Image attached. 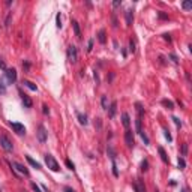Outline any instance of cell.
<instances>
[{
  "label": "cell",
  "instance_id": "cell-1",
  "mask_svg": "<svg viewBox=\"0 0 192 192\" xmlns=\"http://www.w3.org/2000/svg\"><path fill=\"white\" fill-rule=\"evenodd\" d=\"M45 164L51 171H59L60 170V165L57 164V161L54 159L53 155H45Z\"/></svg>",
  "mask_w": 192,
  "mask_h": 192
},
{
  "label": "cell",
  "instance_id": "cell-2",
  "mask_svg": "<svg viewBox=\"0 0 192 192\" xmlns=\"http://www.w3.org/2000/svg\"><path fill=\"white\" fill-rule=\"evenodd\" d=\"M0 146H2L6 152H12V149H14V146H12V143L9 141V138L6 135H3V134H0Z\"/></svg>",
  "mask_w": 192,
  "mask_h": 192
},
{
  "label": "cell",
  "instance_id": "cell-3",
  "mask_svg": "<svg viewBox=\"0 0 192 192\" xmlns=\"http://www.w3.org/2000/svg\"><path fill=\"white\" fill-rule=\"evenodd\" d=\"M68 60L72 62V63H75L78 60V51H77V47L75 45H71L68 48Z\"/></svg>",
  "mask_w": 192,
  "mask_h": 192
},
{
  "label": "cell",
  "instance_id": "cell-4",
  "mask_svg": "<svg viewBox=\"0 0 192 192\" xmlns=\"http://www.w3.org/2000/svg\"><path fill=\"white\" fill-rule=\"evenodd\" d=\"M11 168L12 170H17V171H20L21 174H24V176H29V170L24 165H21V164H18V162H12L11 164Z\"/></svg>",
  "mask_w": 192,
  "mask_h": 192
},
{
  "label": "cell",
  "instance_id": "cell-5",
  "mask_svg": "<svg viewBox=\"0 0 192 192\" xmlns=\"http://www.w3.org/2000/svg\"><path fill=\"white\" fill-rule=\"evenodd\" d=\"M5 75H6L8 83H15V80H17V71L15 69H6L5 71Z\"/></svg>",
  "mask_w": 192,
  "mask_h": 192
},
{
  "label": "cell",
  "instance_id": "cell-6",
  "mask_svg": "<svg viewBox=\"0 0 192 192\" xmlns=\"http://www.w3.org/2000/svg\"><path fill=\"white\" fill-rule=\"evenodd\" d=\"M125 141H126V146L128 147L134 146V134H132L131 129H126V132H125Z\"/></svg>",
  "mask_w": 192,
  "mask_h": 192
},
{
  "label": "cell",
  "instance_id": "cell-7",
  "mask_svg": "<svg viewBox=\"0 0 192 192\" xmlns=\"http://www.w3.org/2000/svg\"><path fill=\"white\" fill-rule=\"evenodd\" d=\"M47 134H48V132H47L45 128L41 125L39 129H38V141H39V143H45V141H47Z\"/></svg>",
  "mask_w": 192,
  "mask_h": 192
},
{
  "label": "cell",
  "instance_id": "cell-8",
  "mask_svg": "<svg viewBox=\"0 0 192 192\" xmlns=\"http://www.w3.org/2000/svg\"><path fill=\"white\" fill-rule=\"evenodd\" d=\"M134 189L135 192H146V186H144V182L141 179H137L134 182Z\"/></svg>",
  "mask_w": 192,
  "mask_h": 192
},
{
  "label": "cell",
  "instance_id": "cell-9",
  "mask_svg": "<svg viewBox=\"0 0 192 192\" xmlns=\"http://www.w3.org/2000/svg\"><path fill=\"white\" fill-rule=\"evenodd\" d=\"M11 128L17 132V134H20V135H23V134H26V128H24V125H21V123H11Z\"/></svg>",
  "mask_w": 192,
  "mask_h": 192
},
{
  "label": "cell",
  "instance_id": "cell-10",
  "mask_svg": "<svg viewBox=\"0 0 192 192\" xmlns=\"http://www.w3.org/2000/svg\"><path fill=\"white\" fill-rule=\"evenodd\" d=\"M21 99H23V104H24V107H26V108H32L33 102H32V99L29 98V96H27L26 93H21Z\"/></svg>",
  "mask_w": 192,
  "mask_h": 192
},
{
  "label": "cell",
  "instance_id": "cell-11",
  "mask_svg": "<svg viewBox=\"0 0 192 192\" xmlns=\"http://www.w3.org/2000/svg\"><path fill=\"white\" fill-rule=\"evenodd\" d=\"M122 120H123V125H125L126 128H129V125H131V119H129V114H128V113H123Z\"/></svg>",
  "mask_w": 192,
  "mask_h": 192
},
{
  "label": "cell",
  "instance_id": "cell-12",
  "mask_svg": "<svg viewBox=\"0 0 192 192\" xmlns=\"http://www.w3.org/2000/svg\"><path fill=\"white\" fill-rule=\"evenodd\" d=\"M26 159H27V162H29V164H30L32 167H35V168H38V170H39V168H41V164H39V162H36V161H33V159H32V158H30L29 155L26 156Z\"/></svg>",
  "mask_w": 192,
  "mask_h": 192
},
{
  "label": "cell",
  "instance_id": "cell-13",
  "mask_svg": "<svg viewBox=\"0 0 192 192\" xmlns=\"http://www.w3.org/2000/svg\"><path fill=\"white\" fill-rule=\"evenodd\" d=\"M72 26H74V30H75V35H77V38H81V30H80L78 23H77V21H72Z\"/></svg>",
  "mask_w": 192,
  "mask_h": 192
},
{
  "label": "cell",
  "instance_id": "cell-14",
  "mask_svg": "<svg viewBox=\"0 0 192 192\" xmlns=\"http://www.w3.org/2000/svg\"><path fill=\"white\" fill-rule=\"evenodd\" d=\"M158 152H159V155H161V159H162V161H164V162L167 164V162H168V156H167L165 150H164L162 147H159V149H158Z\"/></svg>",
  "mask_w": 192,
  "mask_h": 192
},
{
  "label": "cell",
  "instance_id": "cell-15",
  "mask_svg": "<svg viewBox=\"0 0 192 192\" xmlns=\"http://www.w3.org/2000/svg\"><path fill=\"white\" fill-rule=\"evenodd\" d=\"M98 41L101 42V44H105V30H99V35H98Z\"/></svg>",
  "mask_w": 192,
  "mask_h": 192
},
{
  "label": "cell",
  "instance_id": "cell-16",
  "mask_svg": "<svg viewBox=\"0 0 192 192\" xmlns=\"http://www.w3.org/2000/svg\"><path fill=\"white\" fill-rule=\"evenodd\" d=\"M135 125H137V132H138V134H141V132H143V129H141V116H138V117H137V120H135Z\"/></svg>",
  "mask_w": 192,
  "mask_h": 192
},
{
  "label": "cell",
  "instance_id": "cell-17",
  "mask_svg": "<svg viewBox=\"0 0 192 192\" xmlns=\"http://www.w3.org/2000/svg\"><path fill=\"white\" fill-rule=\"evenodd\" d=\"M162 105H164V107H167L168 110H173V108H174V104H173L171 101H167V99H164V101H162Z\"/></svg>",
  "mask_w": 192,
  "mask_h": 192
},
{
  "label": "cell",
  "instance_id": "cell-18",
  "mask_svg": "<svg viewBox=\"0 0 192 192\" xmlns=\"http://www.w3.org/2000/svg\"><path fill=\"white\" fill-rule=\"evenodd\" d=\"M126 24L128 26L132 24V11H126Z\"/></svg>",
  "mask_w": 192,
  "mask_h": 192
},
{
  "label": "cell",
  "instance_id": "cell-19",
  "mask_svg": "<svg viewBox=\"0 0 192 192\" xmlns=\"http://www.w3.org/2000/svg\"><path fill=\"white\" fill-rule=\"evenodd\" d=\"M78 120H80V123H81V125H87V117H86L84 114L78 113Z\"/></svg>",
  "mask_w": 192,
  "mask_h": 192
},
{
  "label": "cell",
  "instance_id": "cell-20",
  "mask_svg": "<svg viewBox=\"0 0 192 192\" xmlns=\"http://www.w3.org/2000/svg\"><path fill=\"white\" fill-rule=\"evenodd\" d=\"M116 107H117V104H116V102H113V104H111V107H110V117H111V119L116 116Z\"/></svg>",
  "mask_w": 192,
  "mask_h": 192
},
{
  "label": "cell",
  "instance_id": "cell-21",
  "mask_svg": "<svg viewBox=\"0 0 192 192\" xmlns=\"http://www.w3.org/2000/svg\"><path fill=\"white\" fill-rule=\"evenodd\" d=\"M23 84L26 86V87H29L30 90H36V89H38V87H36L33 83H30V81H27V80H26V81H23Z\"/></svg>",
  "mask_w": 192,
  "mask_h": 192
},
{
  "label": "cell",
  "instance_id": "cell-22",
  "mask_svg": "<svg viewBox=\"0 0 192 192\" xmlns=\"http://www.w3.org/2000/svg\"><path fill=\"white\" fill-rule=\"evenodd\" d=\"M101 102H102V108H104V110H108V99H107V96H102Z\"/></svg>",
  "mask_w": 192,
  "mask_h": 192
},
{
  "label": "cell",
  "instance_id": "cell-23",
  "mask_svg": "<svg viewBox=\"0 0 192 192\" xmlns=\"http://www.w3.org/2000/svg\"><path fill=\"white\" fill-rule=\"evenodd\" d=\"M182 6H183V9H186V11L192 9V3H191V2H183V3H182Z\"/></svg>",
  "mask_w": 192,
  "mask_h": 192
},
{
  "label": "cell",
  "instance_id": "cell-24",
  "mask_svg": "<svg viewBox=\"0 0 192 192\" xmlns=\"http://www.w3.org/2000/svg\"><path fill=\"white\" fill-rule=\"evenodd\" d=\"M129 51H131V53H134V51H135V42H134L132 39L129 41Z\"/></svg>",
  "mask_w": 192,
  "mask_h": 192
},
{
  "label": "cell",
  "instance_id": "cell-25",
  "mask_svg": "<svg viewBox=\"0 0 192 192\" xmlns=\"http://www.w3.org/2000/svg\"><path fill=\"white\" fill-rule=\"evenodd\" d=\"M185 165H186L185 159H183V158H179V167H180V170H183V168H185Z\"/></svg>",
  "mask_w": 192,
  "mask_h": 192
},
{
  "label": "cell",
  "instance_id": "cell-26",
  "mask_svg": "<svg viewBox=\"0 0 192 192\" xmlns=\"http://www.w3.org/2000/svg\"><path fill=\"white\" fill-rule=\"evenodd\" d=\"M66 165H68V168H69V170H72V171H74L75 170V167H74V164H72L69 159H66Z\"/></svg>",
  "mask_w": 192,
  "mask_h": 192
},
{
  "label": "cell",
  "instance_id": "cell-27",
  "mask_svg": "<svg viewBox=\"0 0 192 192\" xmlns=\"http://www.w3.org/2000/svg\"><path fill=\"white\" fill-rule=\"evenodd\" d=\"M113 174L117 177L119 176V173H117V167H116V162H114V159H113Z\"/></svg>",
  "mask_w": 192,
  "mask_h": 192
},
{
  "label": "cell",
  "instance_id": "cell-28",
  "mask_svg": "<svg viewBox=\"0 0 192 192\" xmlns=\"http://www.w3.org/2000/svg\"><path fill=\"white\" fill-rule=\"evenodd\" d=\"M147 165H149V164H147V161H143V164H141V167H143V168H141V170H143V171H146V170H147Z\"/></svg>",
  "mask_w": 192,
  "mask_h": 192
},
{
  "label": "cell",
  "instance_id": "cell-29",
  "mask_svg": "<svg viewBox=\"0 0 192 192\" xmlns=\"http://www.w3.org/2000/svg\"><path fill=\"white\" fill-rule=\"evenodd\" d=\"M140 135H141V138H143V140H144V143H146V144H149V138H147V137H146V134H144V132H141V134H140Z\"/></svg>",
  "mask_w": 192,
  "mask_h": 192
},
{
  "label": "cell",
  "instance_id": "cell-30",
  "mask_svg": "<svg viewBox=\"0 0 192 192\" xmlns=\"http://www.w3.org/2000/svg\"><path fill=\"white\" fill-rule=\"evenodd\" d=\"M92 47H93V39H90L87 44V51H92Z\"/></svg>",
  "mask_w": 192,
  "mask_h": 192
},
{
  "label": "cell",
  "instance_id": "cell-31",
  "mask_svg": "<svg viewBox=\"0 0 192 192\" xmlns=\"http://www.w3.org/2000/svg\"><path fill=\"white\" fill-rule=\"evenodd\" d=\"M57 27H62V20H60V14H57Z\"/></svg>",
  "mask_w": 192,
  "mask_h": 192
},
{
  "label": "cell",
  "instance_id": "cell-32",
  "mask_svg": "<svg viewBox=\"0 0 192 192\" xmlns=\"http://www.w3.org/2000/svg\"><path fill=\"white\" fill-rule=\"evenodd\" d=\"M164 132H165V137H167V140H168V141H171V140H173V138H171V135H170V132H168L167 129H165Z\"/></svg>",
  "mask_w": 192,
  "mask_h": 192
},
{
  "label": "cell",
  "instance_id": "cell-33",
  "mask_svg": "<svg viewBox=\"0 0 192 192\" xmlns=\"http://www.w3.org/2000/svg\"><path fill=\"white\" fill-rule=\"evenodd\" d=\"M5 92H6V87H5L2 83H0V93H5Z\"/></svg>",
  "mask_w": 192,
  "mask_h": 192
},
{
  "label": "cell",
  "instance_id": "cell-34",
  "mask_svg": "<svg viewBox=\"0 0 192 192\" xmlns=\"http://www.w3.org/2000/svg\"><path fill=\"white\" fill-rule=\"evenodd\" d=\"M170 59H171V60H173L174 63H177V62H179V60H177V57H176L174 54H170Z\"/></svg>",
  "mask_w": 192,
  "mask_h": 192
},
{
  "label": "cell",
  "instance_id": "cell-35",
  "mask_svg": "<svg viewBox=\"0 0 192 192\" xmlns=\"http://www.w3.org/2000/svg\"><path fill=\"white\" fill-rule=\"evenodd\" d=\"M32 188H33V191H35V192H41V189H39V188H38V186H36L35 183L32 185Z\"/></svg>",
  "mask_w": 192,
  "mask_h": 192
},
{
  "label": "cell",
  "instance_id": "cell-36",
  "mask_svg": "<svg viewBox=\"0 0 192 192\" xmlns=\"http://www.w3.org/2000/svg\"><path fill=\"white\" fill-rule=\"evenodd\" d=\"M173 120H174V123H176L177 126H179V125H182V123H180V120H179L177 117H173Z\"/></svg>",
  "mask_w": 192,
  "mask_h": 192
},
{
  "label": "cell",
  "instance_id": "cell-37",
  "mask_svg": "<svg viewBox=\"0 0 192 192\" xmlns=\"http://www.w3.org/2000/svg\"><path fill=\"white\" fill-rule=\"evenodd\" d=\"M48 113H50V110H48L47 105H44V114H48Z\"/></svg>",
  "mask_w": 192,
  "mask_h": 192
},
{
  "label": "cell",
  "instance_id": "cell-38",
  "mask_svg": "<svg viewBox=\"0 0 192 192\" xmlns=\"http://www.w3.org/2000/svg\"><path fill=\"white\" fill-rule=\"evenodd\" d=\"M113 6H114V8H117V6H120V2H119V0H117V2H114V3H113Z\"/></svg>",
  "mask_w": 192,
  "mask_h": 192
},
{
  "label": "cell",
  "instance_id": "cell-39",
  "mask_svg": "<svg viewBox=\"0 0 192 192\" xmlns=\"http://www.w3.org/2000/svg\"><path fill=\"white\" fill-rule=\"evenodd\" d=\"M186 152H188V146H186V144H185V146H183V153L186 155Z\"/></svg>",
  "mask_w": 192,
  "mask_h": 192
},
{
  "label": "cell",
  "instance_id": "cell-40",
  "mask_svg": "<svg viewBox=\"0 0 192 192\" xmlns=\"http://www.w3.org/2000/svg\"><path fill=\"white\" fill-rule=\"evenodd\" d=\"M164 36H165V39H167L168 42H170V41H171V38H170V35H164Z\"/></svg>",
  "mask_w": 192,
  "mask_h": 192
},
{
  "label": "cell",
  "instance_id": "cell-41",
  "mask_svg": "<svg viewBox=\"0 0 192 192\" xmlns=\"http://www.w3.org/2000/svg\"><path fill=\"white\" fill-rule=\"evenodd\" d=\"M0 68H2V69H5V71H6V68H5V63H3V62H0Z\"/></svg>",
  "mask_w": 192,
  "mask_h": 192
},
{
  "label": "cell",
  "instance_id": "cell-42",
  "mask_svg": "<svg viewBox=\"0 0 192 192\" xmlns=\"http://www.w3.org/2000/svg\"><path fill=\"white\" fill-rule=\"evenodd\" d=\"M65 191H66V192H75V191H74V189H71V188H66V189H65Z\"/></svg>",
  "mask_w": 192,
  "mask_h": 192
},
{
  "label": "cell",
  "instance_id": "cell-43",
  "mask_svg": "<svg viewBox=\"0 0 192 192\" xmlns=\"http://www.w3.org/2000/svg\"><path fill=\"white\" fill-rule=\"evenodd\" d=\"M155 192H159V191H158V189H156V191H155Z\"/></svg>",
  "mask_w": 192,
  "mask_h": 192
},
{
  "label": "cell",
  "instance_id": "cell-44",
  "mask_svg": "<svg viewBox=\"0 0 192 192\" xmlns=\"http://www.w3.org/2000/svg\"><path fill=\"white\" fill-rule=\"evenodd\" d=\"M0 192H2V191H0Z\"/></svg>",
  "mask_w": 192,
  "mask_h": 192
}]
</instances>
